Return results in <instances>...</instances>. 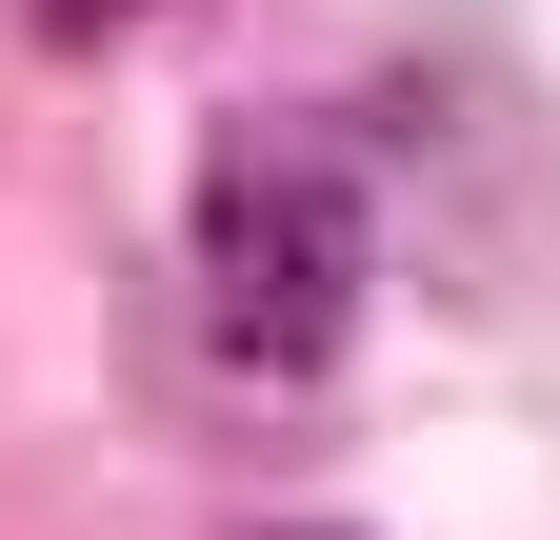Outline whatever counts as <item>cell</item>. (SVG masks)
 <instances>
[{"instance_id":"6da1fadb","label":"cell","mask_w":560,"mask_h":540,"mask_svg":"<svg viewBox=\"0 0 560 540\" xmlns=\"http://www.w3.org/2000/svg\"><path fill=\"white\" fill-rule=\"evenodd\" d=\"M361 281H381V200L320 120H241L200 141V320H221L241 380H320L361 341Z\"/></svg>"},{"instance_id":"7a4b0ae2","label":"cell","mask_w":560,"mask_h":540,"mask_svg":"<svg viewBox=\"0 0 560 540\" xmlns=\"http://www.w3.org/2000/svg\"><path fill=\"white\" fill-rule=\"evenodd\" d=\"M40 21H60V40H81V21H120V0H40Z\"/></svg>"}]
</instances>
